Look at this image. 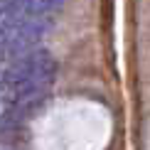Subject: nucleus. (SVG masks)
I'll list each match as a JSON object with an SVG mask.
<instances>
[{"label": "nucleus", "instance_id": "1", "mask_svg": "<svg viewBox=\"0 0 150 150\" xmlns=\"http://www.w3.org/2000/svg\"><path fill=\"white\" fill-rule=\"evenodd\" d=\"M54 76H57V64L49 52L30 49L25 54H17V59L3 76V89L8 93L12 111L35 108V103H40L49 91Z\"/></svg>", "mask_w": 150, "mask_h": 150}, {"label": "nucleus", "instance_id": "2", "mask_svg": "<svg viewBox=\"0 0 150 150\" xmlns=\"http://www.w3.org/2000/svg\"><path fill=\"white\" fill-rule=\"evenodd\" d=\"M62 5H64V0H20L22 15L40 22H49L62 10Z\"/></svg>", "mask_w": 150, "mask_h": 150}]
</instances>
